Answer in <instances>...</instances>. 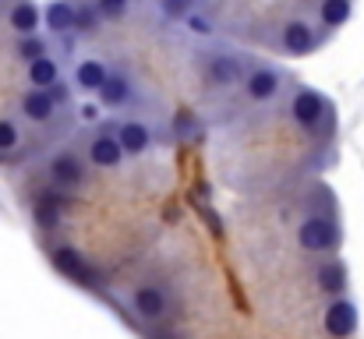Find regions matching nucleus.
<instances>
[{
  "label": "nucleus",
  "mask_w": 364,
  "mask_h": 339,
  "mask_svg": "<svg viewBox=\"0 0 364 339\" xmlns=\"http://www.w3.org/2000/svg\"><path fill=\"white\" fill-rule=\"evenodd\" d=\"M297 244L308 251V254H329L340 247V226L336 220L315 212V216H304L297 226Z\"/></svg>",
  "instance_id": "1"
},
{
  "label": "nucleus",
  "mask_w": 364,
  "mask_h": 339,
  "mask_svg": "<svg viewBox=\"0 0 364 339\" xmlns=\"http://www.w3.org/2000/svg\"><path fill=\"white\" fill-rule=\"evenodd\" d=\"M290 117H294L304 131H318V124L333 120V110H329V103H326L322 92H315V89H297L294 99H290Z\"/></svg>",
  "instance_id": "2"
},
{
  "label": "nucleus",
  "mask_w": 364,
  "mask_h": 339,
  "mask_svg": "<svg viewBox=\"0 0 364 339\" xmlns=\"http://www.w3.org/2000/svg\"><path fill=\"white\" fill-rule=\"evenodd\" d=\"M50 262H53V269L64 276V279H71V283H78V286H85V290H96L100 286V276H96V269L85 262V254H78L75 247H53L50 251Z\"/></svg>",
  "instance_id": "3"
},
{
  "label": "nucleus",
  "mask_w": 364,
  "mask_h": 339,
  "mask_svg": "<svg viewBox=\"0 0 364 339\" xmlns=\"http://www.w3.org/2000/svg\"><path fill=\"white\" fill-rule=\"evenodd\" d=\"M85 177H89V170H85L82 156H75V152H60V156L50 159V181H53L60 191H75V188H82Z\"/></svg>",
  "instance_id": "4"
},
{
  "label": "nucleus",
  "mask_w": 364,
  "mask_h": 339,
  "mask_svg": "<svg viewBox=\"0 0 364 339\" xmlns=\"http://www.w3.org/2000/svg\"><path fill=\"white\" fill-rule=\"evenodd\" d=\"M131 308H134V315H138L141 322H163V318L170 315V297H166L159 286L145 283V286H138V290H134Z\"/></svg>",
  "instance_id": "5"
},
{
  "label": "nucleus",
  "mask_w": 364,
  "mask_h": 339,
  "mask_svg": "<svg viewBox=\"0 0 364 339\" xmlns=\"http://www.w3.org/2000/svg\"><path fill=\"white\" fill-rule=\"evenodd\" d=\"M358 308L347 301V297H336L329 308H326V318H322V325H326V333L333 339H350L358 333Z\"/></svg>",
  "instance_id": "6"
},
{
  "label": "nucleus",
  "mask_w": 364,
  "mask_h": 339,
  "mask_svg": "<svg viewBox=\"0 0 364 339\" xmlns=\"http://www.w3.org/2000/svg\"><path fill=\"white\" fill-rule=\"evenodd\" d=\"M279 89H283V75L276 68H255L244 78V96L251 103H269V99L279 96Z\"/></svg>",
  "instance_id": "7"
},
{
  "label": "nucleus",
  "mask_w": 364,
  "mask_h": 339,
  "mask_svg": "<svg viewBox=\"0 0 364 339\" xmlns=\"http://www.w3.org/2000/svg\"><path fill=\"white\" fill-rule=\"evenodd\" d=\"M279 46L290 53V57H308L315 46H318V36H315V28L308 25V21H287L283 25V32H279Z\"/></svg>",
  "instance_id": "8"
},
{
  "label": "nucleus",
  "mask_w": 364,
  "mask_h": 339,
  "mask_svg": "<svg viewBox=\"0 0 364 339\" xmlns=\"http://www.w3.org/2000/svg\"><path fill=\"white\" fill-rule=\"evenodd\" d=\"M121 159H124V149L114 131H100V134L89 141V163H92V166H100V170H117Z\"/></svg>",
  "instance_id": "9"
},
{
  "label": "nucleus",
  "mask_w": 364,
  "mask_h": 339,
  "mask_svg": "<svg viewBox=\"0 0 364 339\" xmlns=\"http://www.w3.org/2000/svg\"><path fill=\"white\" fill-rule=\"evenodd\" d=\"M7 25H11L18 36H39L43 11H39L32 0H14V7L7 11Z\"/></svg>",
  "instance_id": "10"
},
{
  "label": "nucleus",
  "mask_w": 364,
  "mask_h": 339,
  "mask_svg": "<svg viewBox=\"0 0 364 339\" xmlns=\"http://www.w3.org/2000/svg\"><path fill=\"white\" fill-rule=\"evenodd\" d=\"M43 25L50 36H71L75 32V4L71 0H50L43 11Z\"/></svg>",
  "instance_id": "11"
},
{
  "label": "nucleus",
  "mask_w": 364,
  "mask_h": 339,
  "mask_svg": "<svg viewBox=\"0 0 364 339\" xmlns=\"http://www.w3.org/2000/svg\"><path fill=\"white\" fill-rule=\"evenodd\" d=\"M18 107H21V113H25L32 124H46V120H53V113H57V103H53V96H50L46 89H28V92L18 99Z\"/></svg>",
  "instance_id": "12"
},
{
  "label": "nucleus",
  "mask_w": 364,
  "mask_h": 339,
  "mask_svg": "<svg viewBox=\"0 0 364 339\" xmlns=\"http://www.w3.org/2000/svg\"><path fill=\"white\" fill-rule=\"evenodd\" d=\"M114 134H117V141H121L124 156H141V152L152 145V134H149V127H145L141 120H124Z\"/></svg>",
  "instance_id": "13"
},
{
  "label": "nucleus",
  "mask_w": 364,
  "mask_h": 339,
  "mask_svg": "<svg viewBox=\"0 0 364 339\" xmlns=\"http://www.w3.org/2000/svg\"><path fill=\"white\" fill-rule=\"evenodd\" d=\"M205 78H209L213 85L227 89V85L241 82V64H237L234 57H220V53H213V57L205 60Z\"/></svg>",
  "instance_id": "14"
},
{
  "label": "nucleus",
  "mask_w": 364,
  "mask_h": 339,
  "mask_svg": "<svg viewBox=\"0 0 364 339\" xmlns=\"http://www.w3.org/2000/svg\"><path fill=\"white\" fill-rule=\"evenodd\" d=\"M131 92H134V85L124 78V75H107V82L100 85V103L103 107H127L131 103Z\"/></svg>",
  "instance_id": "15"
},
{
  "label": "nucleus",
  "mask_w": 364,
  "mask_h": 339,
  "mask_svg": "<svg viewBox=\"0 0 364 339\" xmlns=\"http://www.w3.org/2000/svg\"><path fill=\"white\" fill-rule=\"evenodd\" d=\"M60 82V64H57V57H39V60H32L28 64V85L32 89H50V85H57Z\"/></svg>",
  "instance_id": "16"
},
{
  "label": "nucleus",
  "mask_w": 364,
  "mask_h": 339,
  "mask_svg": "<svg viewBox=\"0 0 364 339\" xmlns=\"http://www.w3.org/2000/svg\"><path fill=\"white\" fill-rule=\"evenodd\" d=\"M107 75H110L107 64L89 57V60H82V64L75 68V85H78L82 92H100V85L107 82Z\"/></svg>",
  "instance_id": "17"
},
{
  "label": "nucleus",
  "mask_w": 364,
  "mask_h": 339,
  "mask_svg": "<svg viewBox=\"0 0 364 339\" xmlns=\"http://www.w3.org/2000/svg\"><path fill=\"white\" fill-rule=\"evenodd\" d=\"M318 286L326 294H333V297H343V290H347V269H343L340 258H329V262L318 265Z\"/></svg>",
  "instance_id": "18"
},
{
  "label": "nucleus",
  "mask_w": 364,
  "mask_h": 339,
  "mask_svg": "<svg viewBox=\"0 0 364 339\" xmlns=\"http://www.w3.org/2000/svg\"><path fill=\"white\" fill-rule=\"evenodd\" d=\"M318 18H322L326 28H340V25H347V21H350V0H322Z\"/></svg>",
  "instance_id": "19"
},
{
  "label": "nucleus",
  "mask_w": 364,
  "mask_h": 339,
  "mask_svg": "<svg viewBox=\"0 0 364 339\" xmlns=\"http://www.w3.org/2000/svg\"><path fill=\"white\" fill-rule=\"evenodd\" d=\"M100 7L96 0H78L75 4V32H96L100 28Z\"/></svg>",
  "instance_id": "20"
},
{
  "label": "nucleus",
  "mask_w": 364,
  "mask_h": 339,
  "mask_svg": "<svg viewBox=\"0 0 364 339\" xmlns=\"http://www.w3.org/2000/svg\"><path fill=\"white\" fill-rule=\"evenodd\" d=\"M50 50H46V39L43 36H18V46H14V57L18 60H25V64H32V60H39V57H46Z\"/></svg>",
  "instance_id": "21"
},
{
  "label": "nucleus",
  "mask_w": 364,
  "mask_h": 339,
  "mask_svg": "<svg viewBox=\"0 0 364 339\" xmlns=\"http://www.w3.org/2000/svg\"><path fill=\"white\" fill-rule=\"evenodd\" d=\"M195 4H198V0H159V11H163V18L184 21V18L195 11Z\"/></svg>",
  "instance_id": "22"
},
{
  "label": "nucleus",
  "mask_w": 364,
  "mask_h": 339,
  "mask_svg": "<svg viewBox=\"0 0 364 339\" xmlns=\"http://www.w3.org/2000/svg\"><path fill=\"white\" fill-rule=\"evenodd\" d=\"M18 145H21V131H18V124L7 120V117H0V152H14Z\"/></svg>",
  "instance_id": "23"
},
{
  "label": "nucleus",
  "mask_w": 364,
  "mask_h": 339,
  "mask_svg": "<svg viewBox=\"0 0 364 339\" xmlns=\"http://www.w3.org/2000/svg\"><path fill=\"white\" fill-rule=\"evenodd\" d=\"M184 21H188V28H191L195 36H213V21H209V18H202L198 11H191Z\"/></svg>",
  "instance_id": "24"
},
{
  "label": "nucleus",
  "mask_w": 364,
  "mask_h": 339,
  "mask_svg": "<svg viewBox=\"0 0 364 339\" xmlns=\"http://www.w3.org/2000/svg\"><path fill=\"white\" fill-rule=\"evenodd\" d=\"M127 4H131V0H96V7H100L103 18H117V14H124Z\"/></svg>",
  "instance_id": "25"
},
{
  "label": "nucleus",
  "mask_w": 364,
  "mask_h": 339,
  "mask_svg": "<svg viewBox=\"0 0 364 339\" xmlns=\"http://www.w3.org/2000/svg\"><path fill=\"white\" fill-rule=\"evenodd\" d=\"M173 127H177V134H181V138H188V134H195V131H198V127H195V117H191V113H177Z\"/></svg>",
  "instance_id": "26"
},
{
  "label": "nucleus",
  "mask_w": 364,
  "mask_h": 339,
  "mask_svg": "<svg viewBox=\"0 0 364 339\" xmlns=\"http://www.w3.org/2000/svg\"><path fill=\"white\" fill-rule=\"evenodd\" d=\"M46 92L53 96V103H64V99H68V89H64V82H57V85H50Z\"/></svg>",
  "instance_id": "27"
},
{
  "label": "nucleus",
  "mask_w": 364,
  "mask_h": 339,
  "mask_svg": "<svg viewBox=\"0 0 364 339\" xmlns=\"http://www.w3.org/2000/svg\"><path fill=\"white\" fill-rule=\"evenodd\" d=\"M82 117H85V120H96L100 113H96V107H82Z\"/></svg>",
  "instance_id": "28"
}]
</instances>
